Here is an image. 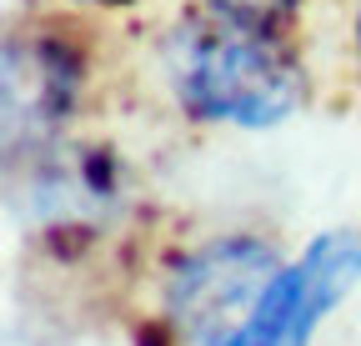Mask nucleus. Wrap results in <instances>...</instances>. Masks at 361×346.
<instances>
[{
	"label": "nucleus",
	"instance_id": "obj_2",
	"mask_svg": "<svg viewBox=\"0 0 361 346\" xmlns=\"http://www.w3.org/2000/svg\"><path fill=\"white\" fill-rule=\"evenodd\" d=\"M276 251L256 236H221L196 246L166 281V311L196 346H231L266 286L276 281Z\"/></svg>",
	"mask_w": 361,
	"mask_h": 346
},
{
	"label": "nucleus",
	"instance_id": "obj_6",
	"mask_svg": "<svg viewBox=\"0 0 361 346\" xmlns=\"http://www.w3.org/2000/svg\"><path fill=\"white\" fill-rule=\"evenodd\" d=\"M356 56H361V16H356Z\"/></svg>",
	"mask_w": 361,
	"mask_h": 346
},
{
	"label": "nucleus",
	"instance_id": "obj_4",
	"mask_svg": "<svg viewBox=\"0 0 361 346\" xmlns=\"http://www.w3.org/2000/svg\"><path fill=\"white\" fill-rule=\"evenodd\" d=\"M80 61L56 35H6L0 40V161L25 156L56 136L71 116Z\"/></svg>",
	"mask_w": 361,
	"mask_h": 346
},
{
	"label": "nucleus",
	"instance_id": "obj_1",
	"mask_svg": "<svg viewBox=\"0 0 361 346\" xmlns=\"http://www.w3.org/2000/svg\"><path fill=\"white\" fill-rule=\"evenodd\" d=\"M166 70L186 111L231 125H276L301 106V70L271 30L236 16H186L166 40Z\"/></svg>",
	"mask_w": 361,
	"mask_h": 346
},
{
	"label": "nucleus",
	"instance_id": "obj_5",
	"mask_svg": "<svg viewBox=\"0 0 361 346\" xmlns=\"http://www.w3.org/2000/svg\"><path fill=\"white\" fill-rule=\"evenodd\" d=\"M296 6V0H211V11H221V16H236V20H246V25H261V30H271L286 11Z\"/></svg>",
	"mask_w": 361,
	"mask_h": 346
},
{
	"label": "nucleus",
	"instance_id": "obj_3",
	"mask_svg": "<svg viewBox=\"0 0 361 346\" xmlns=\"http://www.w3.org/2000/svg\"><path fill=\"white\" fill-rule=\"evenodd\" d=\"M361 281V231H322L301 261L281 266L231 346H306L326 311Z\"/></svg>",
	"mask_w": 361,
	"mask_h": 346
}]
</instances>
